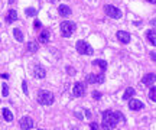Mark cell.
Returning <instances> with one entry per match:
<instances>
[{
  "instance_id": "cell-1",
  "label": "cell",
  "mask_w": 156,
  "mask_h": 130,
  "mask_svg": "<svg viewBox=\"0 0 156 130\" xmlns=\"http://www.w3.org/2000/svg\"><path fill=\"white\" fill-rule=\"evenodd\" d=\"M101 119H103V123L100 126L101 129H114L119 121H124L123 113H120V111H110V110L104 111L101 114Z\"/></svg>"
},
{
  "instance_id": "cell-2",
  "label": "cell",
  "mask_w": 156,
  "mask_h": 130,
  "mask_svg": "<svg viewBox=\"0 0 156 130\" xmlns=\"http://www.w3.org/2000/svg\"><path fill=\"white\" fill-rule=\"evenodd\" d=\"M55 97L51 91H46V90H40L39 94H38V103L42 104V105H51L54 103Z\"/></svg>"
},
{
  "instance_id": "cell-3",
  "label": "cell",
  "mask_w": 156,
  "mask_h": 130,
  "mask_svg": "<svg viewBox=\"0 0 156 130\" xmlns=\"http://www.w3.org/2000/svg\"><path fill=\"white\" fill-rule=\"evenodd\" d=\"M75 23L71 20H64L62 23H61V35L64 38H70L72 36V33L75 32Z\"/></svg>"
},
{
  "instance_id": "cell-4",
  "label": "cell",
  "mask_w": 156,
  "mask_h": 130,
  "mask_svg": "<svg viewBox=\"0 0 156 130\" xmlns=\"http://www.w3.org/2000/svg\"><path fill=\"white\" fill-rule=\"evenodd\" d=\"M75 48H77V52L80 55H93L94 54V49L90 46V43H87L85 40H78Z\"/></svg>"
},
{
  "instance_id": "cell-5",
  "label": "cell",
  "mask_w": 156,
  "mask_h": 130,
  "mask_svg": "<svg viewBox=\"0 0 156 130\" xmlns=\"http://www.w3.org/2000/svg\"><path fill=\"white\" fill-rule=\"evenodd\" d=\"M104 12H106V15L108 17H113V19H120L121 17V10L117 9L116 6H113V5L104 6Z\"/></svg>"
},
{
  "instance_id": "cell-6",
  "label": "cell",
  "mask_w": 156,
  "mask_h": 130,
  "mask_svg": "<svg viewBox=\"0 0 156 130\" xmlns=\"http://www.w3.org/2000/svg\"><path fill=\"white\" fill-rule=\"evenodd\" d=\"M72 94L74 97H82L85 94V84L84 82H75L72 87Z\"/></svg>"
},
{
  "instance_id": "cell-7",
  "label": "cell",
  "mask_w": 156,
  "mask_h": 130,
  "mask_svg": "<svg viewBox=\"0 0 156 130\" xmlns=\"http://www.w3.org/2000/svg\"><path fill=\"white\" fill-rule=\"evenodd\" d=\"M19 127L23 129V130H29V129H33V120L31 117H22L19 120Z\"/></svg>"
},
{
  "instance_id": "cell-8",
  "label": "cell",
  "mask_w": 156,
  "mask_h": 130,
  "mask_svg": "<svg viewBox=\"0 0 156 130\" xmlns=\"http://www.w3.org/2000/svg\"><path fill=\"white\" fill-rule=\"evenodd\" d=\"M33 77L36 80H43L46 77V71L43 67H40V65H35L33 67Z\"/></svg>"
},
{
  "instance_id": "cell-9",
  "label": "cell",
  "mask_w": 156,
  "mask_h": 130,
  "mask_svg": "<svg viewBox=\"0 0 156 130\" xmlns=\"http://www.w3.org/2000/svg\"><path fill=\"white\" fill-rule=\"evenodd\" d=\"M129 107H130V110H142L143 108V103L140 100H136V98H130L129 100Z\"/></svg>"
},
{
  "instance_id": "cell-10",
  "label": "cell",
  "mask_w": 156,
  "mask_h": 130,
  "mask_svg": "<svg viewBox=\"0 0 156 130\" xmlns=\"http://www.w3.org/2000/svg\"><path fill=\"white\" fill-rule=\"evenodd\" d=\"M116 36H117L119 42H121V43H129L130 42V33L126 32V31H119L116 33Z\"/></svg>"
},
{
  "instance_id": "cell-11",
  "label": "cell",
  "mask_w": 156,
  "mask_h": 130,
  "mask_svg": "<svg viewBox=\"0 0 156 130\" xmlns=\"http://www.w3.org/2000/svg\"><path fill=\"white\" fill-rule=\"evenodd\" d=\"M58 13H59L62 17H68V16H71V9L66 6V5H61V6L58 7Z\"/></svg>"
},
{
  "instance_id": "cell-12",
  "label": "cell",
  "mask_w": 156,
  "mask_h": 130,
  "mask_svg": "<svg viewBox=\"0 0 156 130\" xmlns=\"http://www.w3.org/2000/svg\"><path fill=\"white\" fill-rule=\"evenodd\" d=\"M16 20H17V12L15 9H10L9 13L6 15V22L7 23H13V22H16Z\"/></svg>"
},
{
  "instance_id": "cell-13",
  "label": "cell",
  "mask_w": 156,
  "mask_h": 130,
  "mask_svg": "<svg viewBox=\"0 0 156 130\" xmlns=\"http://www.w3.org/2000/svg\"><path fill=\"white\" fill-rule=\"evenodd\" d=\"M153 82H155V74H153V72L146 74V75L143 77V84H145V85H153Z\"/></svg>"
},
{
  "instance_id": "cell-14",
  "label": "cell",
  "mask_w": 156,
  "mask_h": 130,
  "mask_svg": "<svg viewBox=\"0 0 156 130\" xmlns=\"http://www.w3.org/2000/svg\"><path fill=\"white\" fill-rule=\"evenodd\" d=\"M146 38H147V40H149V43L150 45H156V33H155V31L152 29V31H147V33H146Z\"/></svg>"
},
{
  "instance_id": "cell-15",
  "label": "cell",
  "mask_w": 156,
  "mask_h": 130,
  "mask_svg": "<svg viewBox=\"0 0 156 130\" xmlns=\"http://www.w3.org/2000/svg\"><path fill=\"white\" fill-rule=\"evenodd\" d=\"M39 42L40 43H48L49 42V32L48 31H42L39 33Z\"/></svg>"
},
{
  "instance_id": "cell-16",
  "label": "cell",
  "mask_w": 156,
  "mask_h": 130,
  "mask_svg": "<svg viewBox=\"0 0 156 130\" xmlns=\"http://www.w3.org/2000/svg\"><path fill=\"white\" fill-rule=\"evenodd\" d=\"M135 94H136V90L133 88V87H129V88L124 91V94H123V100H130Z\"/></svg>"
},
{
  "instance_id": "cell-17",
  "label": "cell",
  "mask_w": 156,
  "mask_h": 130,
  "mask_svg": "<svg viewBox=\"0 0 156 130\" xmlns=\"http://www.w3.org/2000/svg\"><path fill=\"white\" fill-rule=\"evenodd\" d=\"M93 65H97L101 71H106L107 70V62L104 59H94L93 61Z\"/></svg>"
},
{
  "instance_id": "cell-18",
  "label": "cell",
  "mask_w": 156,
  "mask_h": 130,
  "mask_svg": "<svg viewBox=\"0 0 156 130\" xmlns=\"http://www.w3.org/2000/svg\"><path fill=\"white\" fill-rule=\"evenodd\" d=\"M26 49L29 51V52H38V49H39V45H38V42H35V40H31L28 45H26Z\"/></svg>"
},
{
  "instance_id": "cell-19",
  "label": "cell",
  "mask_w": 156,
  "mask_h": 130,
  "mask_svg": "<svg viewBox=\"0 0 156 130\" xmlns=\"http://www.w3.org/2000/svg\"><path fill=\"white\" fill-rule=\"evenodd\" d=\"M3 119L6 120V121H12L13 120V113L9 110V108H3Z\"/></svg>"
},
{
  "instance_id": "cell-20",
  "label": "cell",
  "mask_w": 156,
  "mask_h": 130,
  "mask_svg": "<svg viewBox=\"0 0 156 130\" xmlns=\"http://www.w3.org/2000/svg\"><path fill=\"white\" fill-rule=\"evenodd\" d=\"M13 35H15V38H16V40L17 42H23V39H25V36H23V33H22V31L20 29H13Z\"/></svg>"
},
{
  "instance_id": "cell-21",
  "label": "cell",
  "mask_w": 156,
  "mask_h": 130,
  "mask_svg": "<svg viewBox=\"0 0 156 130\" xmlns=\"http://www.w3.org/2000/svg\"><path fill=\"white\" fill-rule=\"evenodd\" d=\"M98 81V75L97 74H88L87 75V82L88 84H97Z\"/></svg>"
},
{
  "instance_id": "cell-22",
  "label": "cell",
  "mask_w": 156,
  "mask_h": 130,
  "mask_svg": "<svg viewBox=\"0 0 156 130\" xmlns=\"http://www.w3.org/2000/svg\"><path fill=\"white\" fill-rule=\"evenodd\" d=\"M149 98L155 103L156 101V88H155V87H152V88L149 90Z\"/></svg>"
},
{
  "instance_id": "cell-23",
  "label": "cell",
  "mask_w": 156,
  "mask_h": 130,
  "mask_svg": "<svg viewBox=\"0 0 156 130\" xmlns=\"http://www.w3.org/2000/svg\"><path fill=\"white\" fill-rule=\"evenodd\" d=\"M25 12H26V15H28V16H35V15L38 13V12H36V9H33V7H28Z\"/></svg>"
},
{
  "instance_id": "cell-24",
  "label": "cell",
  "mask_w": 156,
  "mask_h": 130,
  "mask_svg": "<svg viewBox=\"0 0 156 130\" xmlns=\"http://www.w3.org/2000/svg\"><path fill=\"white\" fill-rule=\"evenodd\" d=\"M3 96H5V97H7V96H9V87H7V84H6V82L3 84Z\"/></svg>"
},
{
  "instance_id": "cell-25",
  "label": "cell",
  "mask_w": 156,
  "mask_h": 130,
  "mask_svg": "<svg viewBox=\"0 0 156 130\" xmlns=\"http://www.w3.org/2000/svg\"><path fill=\"white\" fill-rule=\"evenodd\" d=\"M22 88H23V93L28 96V93H29V90H28V84H26V81H23L22 82Z\"/></svg>"
},
{
  "instance_id": "cell-26",
  "label": "cell",
  "mask_w": 156,
  "mask_h": 130,
  "mask_svg": "<svg viewBox=\"0 0 156 130\" xmlns=\"http://www.w3.org/2000/svg\"><path fill=\"white\" fill-rule=\"evenodd\" d=\"M104 80H106V77H104L103 74H98V81H97V84H103Z\"/></svg>"
},
{
  "instance_id": "cell-27",
  "label": "cell",
  "mask_w": 156,
  "mask_h": 130,
  "mask_svg": "<svg viewBox=\"0 0 156 130\" xmlns=\"http://www.w3.org/2000/svg\"><path fill=\"white\" fill-rule=\"evenodd\" d=\"M93 98H96V100H100V98H101V93H98V91H94V93H93Z\"/></svg>"
},
{
  "instance_id": "cell-28",
  "label": "cell",
  "mask_w": 156,
  "mask_h": 130,
  "mask_svg": "<svg viewBox=\"0 0 156 130\" xmlns=\"http://www.w3.org/2000/svg\"><path fill=\"white\" fill-rule=\"evenodd\" d=\"M90 127H91L93 130H97V129H100V124H98V123H91Z\"/></svg>"
},
{
  "instance_id": "cell-29",
  "label": "cell",
  "mask_w": 156,
  "mask_h": 130,
  "mask_svg": "<svg viewBox=\"0 0 156 130\" xmlns=\"http://www.w3.org/2000/svg\"><path fill=\"white\" fill-rule=\"evenodd\" d=\"M155 55H156L155 52H150V59H152V61H155V59H156V56H155Z\"/></svg>"
},
{
  "instance_id": "cell-30",
  "label": "cell",
  "mask_w": 156,
  "mask_h": 130,
  "mask_svg": "<svg viewBox=\"0 0 156 130\" xmlns=\"http://www.w3.org/2000/svg\"><path fill=\"white\" fill-rule=\"evenodd\" d=\"M35 28H36V29H39V28H40V22H38V20L35 22Z\"/></svg>"
},
{
  "instance_id": "cell-31",
  "label": "cell",
  "mask_w": 156,
  "mask_h": 130,
  "mask_svg": "<svg viewBox=\"0 0 156 130\" xmlns=\"http://www.w3.org/2000/svg\"><path fill=\"white\" fill-rule=\"evenodd\" d=\"M85 116H87V117H91V111H88V110H85Z\"/></svg>"
},
{
  "instance_id": "cell-32",
  "label": "cell",
  "mask_w": 156,
  "mask_h": 130,
  "mask_svg": "<svg viewBox=\"0 0 156 130\" xmlns=\"http://www.w3.org/2000/svg\"><path fill=\"white\" fill-rule=\"evenodd\" d=\"M68 72H70V74H74V72H75V71H74V70H72V68H68Z\"/></svg>"
},
{
  "instance_id": "cell-33",
  "label": "cell",
  "mask_w": 156,
  "mask_h": 130,
  "mask_svg": "<svg viewBox=\"0 0 156 130\" xmlns=\"http://www.w3.org/2000/svg\"><path fill=\"white\" fill-rule=\"evenodd\" d=\"M147 2H149V3H155V0H147Z\"/></svg>"
},
{
  "instance_id": "cell-34",
  "label": "cell",
  "mask_w": 156,
  "mask_h": 130,
  "mask_svg": "<svg viewBox=\"0 0 156 130\" xmlns=\"http://www.w3.org/2000/svg\"><path fill=\"white\" fill-rule=\"evenodd\" d=\"M9 2H10V3H13V2H15V0H9Z\"/></svg>"
}]
</instances>
